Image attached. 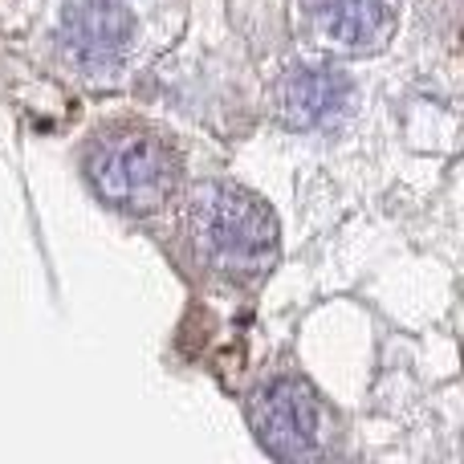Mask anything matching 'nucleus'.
<instances>
[{
  "label": "nucleus",
  "instance_id": "20e7f679",
  "mask_svg": "<svg viewBox=\"0 0 464 464\" xmlns=\"http://www.w3.org/2000/svg\"><path fill=\"white\" fill-rule=\"evenodd\" d=\"M135 21L119 0H65L62 41L65 53L86 70H111L127 57Z\"/></svg>",
  "mask_w": 464,
  "mask_h": 464
},
{
  "label": "nucleus",
  "instance_id": "f03ea898",
  "mask_svg": "<svg viewBox=\"0 0 464 464\" xmlns=\"http://www.w3.org/2000/svg\"><path fill=\"white\" fill-rule=\"evenodd\" d=\"M86 179L119 212H160L179 184V155L168 135L143 122H119L90 139Z\"/></svg>",
  "mask_w": 464,
  "mask_h": 464
},
{
  "label": "nucleus",
  "instance_id": "f257e3e1",
  "mask_svg": "<svg viewBox=\"0 0 464 464\" xmlns=\"http://www.w3.org/2000/svg\"><path fill=\"white\" fill-rule=\"evenodd\" d=\"M188 232L204 269L232 285H256L277 261V217L245 188H196L188 204Z\"/></svg>",
  "mask_w": 464,
  "mask_h": 464
},
{
  "label": "nucleus",
  "instance_id": "39448f33",
  "mask_svg": "<svg viewBox=\"0 0 464 464\" xmlns=\"http://www.w3.org/2000/svg\"><path fill=\"white\" fill-rule=\"evenodd\" d=\"M302 5L314 33L343 53H367L387 45L400 21L395 0H302Z\"/></svg>",
  "mask_w": 464,
  "mask_h": 464
},
{
  "label": "nucleus",
  "instance_id": "423d86ee",
  "mask_svg": "<svg viewBox=\"0 0 464 464\" xmlns=\"http://www.w3.org/2000/svg\"><path fill=\"white\" fill-rule=\"evenodd\" d=\"M351 106V78L326 65H294L277 86V114L285 127L314 130Z\"/></svg>",
  "mask_w": 464,
  "mask_h": 464
},
{
  "label": "nucleus",
  "instance_id": "7ed1b4c3",
  "mask_svg": "<svg viewBox=\"0 0 464 464\" xmlns=\"http://www.w3.org/2000/svg\"><path fill=\"white\" fill-rule=\"evenodd\" d=\"M248 424L269 457L318 460L330 440V411L305 379L277 375L248 400Z\"/></svg>",
  "mask_w": 464,
  "mask_h": 464
}]
</instances>
